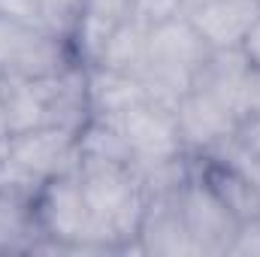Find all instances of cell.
I'll list each match as a JSON object with an SVG mask.
<instances>
[{"label": "cell", "mask_w": 260, "mask_h": 257, "mask_svg": "<svg viewBox=\"0 0 260 257\" xmlns=\"http://www.w3.org/2000/svg\"><path fill=\"white\" fill-rule=\"evenodd\" d=\"M82 197L94 218L97 236L109 251H139L136 233L148 197L136 173L124 164H79Z\"/></svg>", "instance_id": "cell-1"}, {"label": "cell", "mask_w": 260, "mask_h": 257, "mask_svg": "<svg viewBox=\"0 0 260 257\" xmlns=\"http://www.w3.org/2000/svg\"><path fill=\"white\" fill-rule=\"evenodd\" d=\"M79 170V130L49 124L15 133L0 157V191L37 200L52 179Z\"/></svg>", "instance_id": "cell-2"}, {"label": "cell", "mask_w": 260, "mask_h": 257, "mask_svg": "<svg viewBox=\"0 0 260 257\" xmlns=\"http://www.w3.org/2000/svg\"><path fill=\"white\" fill-rule=\"evenodd\" d=\"M209 52L212 49L197 34L188 12L157 27H148V55L139 76L148 100L176 109V103L194 88V79L200 67L206 64Z\"/></svg>", "instance_id": "cell-3"}, {"label": "cell", "mask_w": 260, "mask_h": 257, "mask_svg": "<svg viewBox=\"0 0 260 257\" xmlns=\"http://www.w3.org/2000/svg\"><path fill=\"white\" fill-rule=\"evenodd\" d=\"M37 224L46 236L64 242L70 254H106L109 248L100 242L88 203L82 197L79 170L52 179L34 200Z\"/></svg>", "instance_id": "cell-4"}, {"label": "cell", "mask_w": 260, "mask_h": 257, "mask_svg": "<svg viewBox=\"0 0 260 257\" xmlns=\"http://www.w3.org/2000/svg\"><path fill=\"white\" fill-rule=\"evenodd\" d=\"M76 64L70 40L0 15V79H46Z\"/></svg>", "instance_id": "cell-5"}, {"label": "cell", "mask_w": 260, "mask_h": 257, "mask_svg": "<svg viewBox=\"0 0 260 257\" xmlns=\"http://www.w3.org/2000/svg\"><path fill=\"white\" fill-rule=\"evenodd\" d=\"M179 206H182L185 227L197 245V257H227L233 233L239 227V218L212 191V185L203 179L200 167L179 191Z\"/></svg>", "instance_id": "cell-6"}, {"label": "cell", "mask_w": 260, "mask_h": 257, "mask_svg": "<svg viewBox=\"0 0 260 257\" xmlns=\"http://www.w3.org/2000/svg\"><path fill=\"white\" fill-rule=\"evenodd\" d=\"M115 124L130 148V167L176 157V154L188 151L182 142V133H179L176 109H170L164 103L142 100V103L130 106L124 115H118Z\"/></svg>", "instance_id": "cell-7"}, {"label": "cell", "mask_w": 260, "mask_h": 257, "mask_svg": "<svg viewBox=\"0 0 260 257\" xmlns=\"http://www.w3.org/2000/svg\"><path fill=\"white\" fill-rule=\"evenodd\" d=\"M176 121H179L182 142L191 154L215 151L218 145L233 139L239 130V121L227 109V103L206 88H191L176 103Z\"/></svg>", "instance_id": "cell-8"}, {"label": "cell", "mask_w": 260, "mask_h": 257, "mask_svg": "<svg viewBox=\"0 0 260 257\" xmlns=\"http://www.w3.org/2000/svg\"><path fill=\"white\" fill-rule=\"evenodd\" d=\"M142 254H164V257H197V245L185 227L179 191L148 197L145 215L136 233Z\"/></svg>", "instance_id": "cell-9"}, {"label": "cell", "mask_w": 260, "mask_h": 257, "mask_svg": "<svg viewBox=\"0 0 260 257\" xmlns=\"http://www.w3.org/2000/svg\"><path fill=\"white\" fill-rule=\"evenodd\" d=\"M188 18L209 49H239L260 18V0H206L188 9Z\"/></svg>", "instance_id": "cell-10"}, {"label": "cell", "mask_w": 260, "mask_h": 257, "mask_svg": "<svg viewBox=\"0 0 260 257\" xmlns=\"http://www.w3.org/2000/svg\"><path fill=\"white\" fill-rule=\"evenodd\" d=\"M0 103L12 136L55 124V76L46 79H0Z\"/></svg>", "instance_id": "cell-11"}, {"label": "cell", "mask_w": 260, "mask_h": 257, "mask_svg": "<svg viewBox=\"0 0 260 257\" xmlns=\"http://www.w3.org/2000/svg\"><path fill=\"white\" fill-rule=\"evenodd\" d=\"M130 18V0H85L82 18L76 24V34L70 40L76 61L94 64L109 40V34Z\"/></svg>", "instance_id": "cell-12"}, {"label": "cell", "mask_w": 260, "mask_h": 257, "mask_svg": "<svg viewBox=\"0 0 260 257\" xmlns=\"http://www.w3.org/2000/svg\"><path fill=\"white\" fill-rule=\"evenodd\" d=\"M88 100H91V118L115 121L130 106L148 100V94H145V85L139 76L103 70V67H88Z\"/></svg>", "instance_id": "cell-13"}, {"label": "cell", "mask_w": 260, "mask_h": 257, "mask_svg": "<svg viewBox=\"0 0 260 257\" xmlns=\"http://www.w3.org/2000/svg\"><path fill=\"white\" fill-rule=\"evenodd\" d=\"M145 55H148V27L139 24L136 18H127V21H121V24L109 34V40H106L100 58L91 67L127 73V76H142V70H145Z\"/></svg>", "instance_id": "cell-14"}, {"label": "cell", "mask_w": 260, "mask_h": 257, "mask_svg": "<svg viewBox=\"0 0 260 257\" xmlns=\"http://www.w3.org/2000/svg\"><path fill=\"white\" fill-rule=\"evenodd\" d=\"M40 236L43 230L37 224L34 203L0 191V254H15V251L30 254Z\"/></svg>", "instance_id": "cell-15"}, {"label": "cell", "mask_w": 260, "mask_h": 257, "mask_svg": "<svg viewBox=\"0 0 260 257\" xmlns=\"http://www.w3.org/2000/svg\"><path fill=\"white\" fill-rule=\"evenodd\" d=\"M79 164H124V167H130V148L115 121L91 118L79 130Z\"/></svg>", "instance_id": "cell-16"}, {"label": "cell", "mask_w": 260, "mask_h": 257, "mask_svg": "<svg viewBox=\"0 0 260 257\" xmlns=\"http://www.w3.org/2000/svg\"><path fill=\"white\" fill-rule=\"evenodd\" d=\"M227 109L236 115V121H248L251 115L260 112V67L248 61V67L236 76V82L230 85L227 97H224Z\"/></svg>", "instance_id": "cell-17"}, {"label": "cell", "mask_w": 260, "mask_h": 257, "mask_svg": "<svg viewBox=\"0 0 260 257\" xmlns=\"http://www.w3.org/2000/svg\"><path fill=\"white\" fill-rule=\"evenodd\" d=\"M82 9H85V0H40V24L55 37L73 40Z\"/></svg>", "instance_id": "cell-18"}, {"label": "cell", "mask_w": 260, "mask_h": 257, "mask_svg": "<svg viewBox=\"0 0 260 257\" xmlns=\"http://www.w3.org/2000/svg\"><path fill=\"white\" fill-rule=\"evenodd\" d=\"M185 12V0H130V18H136L145 27H157Z\"/></svg>", "instance_id": "cell-19"}, {"label": "cell", "mask_w": 260, "mask_h": 257, "mask_svg": "<svg viewBox=\"0 0 260 257\" xmlns=\"http://www.w3.org/2000/svg\"><path fill=\"white\" fill-rule=\"evenodd\" d=\"M227 254L230 257H260V215H251V218L239 221Z\"/></svg>", "instance_id": "cell-20"}, {"label": "cell", "mask_w": 260, "mask_h": 257, "mask_svg": "<svg viewBox=\"0 0 260 257\" xmlns=\"http://www.w3.org/2000/svg\"><path fill=\"white\" fill-rule=\"evenodd\" d=\"M0 15L24 21V24H34V27H43L40 24V0H0Z\"/></svg>", "instance_id": "cell-21"}, {"label": "cell", "mask_w": 260, "mask_h": 257, "mask_svg": "<svg viewBox=\"0 0 260 257\" xmlns=\"http://www.w3.org/2000/svg\"><path fill=\"white\" fill-rule=\"evenodd\" d=\"M236 139H239L245 148H251V151H257V154H260V112H257V115H251L248 121H242V124H239Z\"/></svg>", "instance_id": "cell-22"}, {"label": "cell", "mask_w": 260, "mask_h": 257, "mask_svg": "<svg viewBox=\"0 0 260 257\" xmlns=\"http://www.w3.org/2000/svg\"><path fill=\"white\" fill-rule=\"evenodd\" d=\"M239 49H242V55H245V58H248L251 64L260 67V18L254 21V24H251L248 37L242 40V46H239Z\"/></svg>", "instance_id": "cell-23"}, {"label": "cell", "mask_w": 260, "mask_h": 257, "mask_svg": "<svg viewBox=\"0 0 260 257\" xmlns=\"http://www.w3.org/2000/svg\"><path fill=\"white\" fill-rule=\"evenodd\" d=\"M12 139V127H9V118H6V109L0 103V145H6Z\"/></svg>", "instance_id": "cell-24"}, {"label": "cell", "mask_w": 260, "mask_h": 257, "mask_svg": "<svg viewBox=\"0 0 260 257\" xmlns=\"http://www.w3.org/2000/svg\"><path fill=\"white\" fill-rule=\"evenodd\" d=\"M200 3H206V0H185V9H194V6H200Z\"/></svg>", "instance_id": "cell-25"}, {"label": "cell", "mask_w": 260, "mask_h": 257, "mask_svg": "<svg viewBox=\"0 0 260 257\" xmlns=\"http://www.w3.org/2000/svg\"><path fill=\"white\" fill-rule=\"evenodd\" d=\"M3 148H6V145H0V157H3Z\"/></svg>", "instance_id": "cell-26"}]
</instances>
